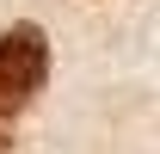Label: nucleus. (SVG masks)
Instances as JSON below:
<instances>
[{
	"instance_id": "f257e3e1",
	"label": "nucleus",
	"mask_w": 160,
	"mask_h": 154,
	"mask_svg": "<svg viewBox=\"0 0 160 154\" xmlns=\"http://www.w3.org/2000/svg\"><path fill=\"white\" fill-rule=\"evenodd\" d=\"M43 74H49V37L37 25L0 31V111H19L43 86Z\"/></svg>"
},
{
	"instance_id": "f03ea898",
	"label": "nucleus",
	"mask_w": 160,
	"mask_h": 154,
	"mask_svg": "<svg viewBox=\"0 0 160 154\" xmlns=\"http://www.w3.org/2000/svg\"><path fill=\"white\" fill-rule=\"evenodd\" d=\"M0 154H12V148H6V130H0Z\"/></svg>"
}]
</instances>
